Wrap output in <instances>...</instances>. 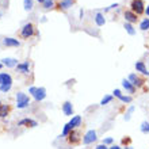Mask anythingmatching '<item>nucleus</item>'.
Masks as SVG:
<instances>
[{
    "mask_svg": "<svg viewBox=\"0 0 149 149\" xmlns=\"http://www.w3.org/2000/svg\"><path fill=\"white\" fill-rule=\"evenodd\" d=\"M129 81L132 83L134 87H142V86H144V83H145V80H144V79H141V77H138L137 74L132 73L129 76Z\"/></svg>",
    "mask_w": 149,
    "mask_h": 149,
    "instance_id": "obj_6",
    "label": "nucleus"
},
{
    "mask_svg": "<svg viewBox=\"0 0 149 149\" xmlns=\"http://www.w3.org/2000/svg\"><path fill=\"white\" fill-rule=\"evenodd\" d=\"M123 27L126 29V31L129 33L130 36H134V34H136V30H134V27L132 26V23H127V22H126V23L123 24Z\"/></svg>",
    "mask_w": 149,
    "mask_h": 149,
    "instance_id": "obj_21",
    "label": "nucleus"
},
{
    "mask_svg": "<svg viewBox=\"0 0 149 149\" xmlns=\"http://www.w3.org/2000/svg\"><path fill=\"white\" fill-rule=\"evenodd\" d=\"M111 100H113V96H110V95H107V96H104V98L102 99V102H100V104H102V106H104V104H107V103H110Z\"/></svg>",
    "mask_w": 149,
    "mask_h": 149,
    "instance_id": "obj_26",
    "label": "nucleus"
},
{
    "mask_svg": "<svg viewBox=\"0 0 149 149\" xmlns=\"http://www.w3.org/2000/svg\"><path fill=\"white\" fill-rule=\"evenodd\" d=\"M74 3V0H60L58 7L63 8V10H68L69 7H72Z\"/></svg>",
    "mask_w": 149,
    "mask_h": 149,
    "instance_id": "obj_14",
    "label": "nucleus"
},
{
    "mask_svg": "<svg viewBox=\"0 0 149 149\" xmlns=\"http://www.w3.org/2000/svg\"><path fill=\"white\" fill-rule=\"evenodd\" d=\"M10 106H7V104H0V118H6L8 115V113H10Z\"/></svg>",
    "mask_w": 149,
    "mask_h": 149,
    "instance_id": "obj_17",
    "label": "nucleus"
},
{
    "mask_svg": "<svg viewBox=\"0 0 149 149\" xmlns=\"http://www.w3.org/2000/svg\"><path fill=\"white\" fill-rule=\"evenodd\" d=\"M63 110L65 113V115H72L73 114V106H72L71 102H65L63 106Z\"/></svg>",
    "mask_w": 149,
    "mask_h": 149,
    "instance_id": "obj_16",
    "label": "nucleus"
},
{
    "mask_svg": "<svg viewBox=\"0 0 149 149\" xmlns=\"http://www.w3.org/2000/svg\"><path fill=\"white\" fill-rule=\"evenodd\" d=\"M119 99H121L122 102H125V103H130V102H132V98H130V96H123V95H122Z\"/></svg>",
    "mask_w": 149,
    "mask_h": 149,
    "instance_id": "obj_28",
    "label": "nucleus"
},
{
    "mask_svg": "<svg viewBox=\"0 0 149 149\" xmlns=\"http://www.w3.org/2000/svg\"><path fill=\"white\" fill-rule=\"evenodd\" d=\"M125 149H132V148H130V146H126V148Z\"/></svg>",
    "mask_w": 149,
    "mask_h": 149,
    "instance_id": "obj_39",
    "label": "nucleus"
},
{
    "mask_svg": "<svg viewBox=\"0 0 149 149\" xmlns=\"http://www.w3.org/2000/svg\"><path fill=\"white\" fill-rule=\"evenodd\" d=\"M115 7H118V4H117V3H115V4H113V6H110V7H109V8H115ZM109 8H107V10H109ZM107 10H106V11H107Z\"/></svg>",
    "mask_w": 149,
    "mask_h": 149,
    "instance_id": "obj_34",
    "label": "nucleus"
},
{
    "mask_svg": "<svg viewBox=\"0 0 149 149\" xmlns=\"http://www.w3.org/2000/svg\"><path fill=\"white\" fill-rule=\"evenodd\" d=\"M95 149H109V148H107V146L104 145V144H102V145H98V146H96V148H95Z\"/></svg>",
    "mask_w": 149,
    "mask_h": 149,
    "instance_id": "obj_33",
    "label": "nucleus"
},
{
    "mask_svg": "<svg viewBox=\"0 0 149 149\" xmlns=\"http://www.w3.org/2000/svg\"><path fill=\"white\" fill-rule=\"evenodd\" d=\"M80 141H81V138H80L79 130H72L71 133L68 134V142L71 145H77V144H80Z\"/></svg>",
    "mask_w": 149,
    "mask_h": 149,
    "instance_id": "obj_3",
    "label": "nucleus"
},
{
    "mask_svg": "<svg viewBox=\"0 0 149 149\" xmlns=\"http://www.w3.org/2000/svg\"><path fill=\"white\" fill-rule=\"evenodd\" d=\"M72 126L69 125V123H67V125H65V127H64V130H63V137H65V136H68V134L71 133L72 132Z\"/></svg>",
    "mask_w": 149,
    "mask_h": 149,
    "instance_id": "obj_24",
    "label": "nucleus"
},
{
    "mask_svg": "<svg viewBox=\"0 0 149 149\" xmlns=\"http://www.w3.org/2000/svg\"><path fill=\"white\" fill-rule=\"evenodd\" d=\"M95 22H96L98 26H103V24L106 23V19H104V16H103L100 12H98V14L95 15Z\"/></svg>",
    "mask_w": 149,
    "mask_h": 149,
    "instance_id": "obj_18",
    "label": "nucleus"
},
{
    "mask_svg": "<svg viewBox=\"0 0 149 149\" xmlns=\"http://www.w3.org/2000/svg\"><path fill=\"white\" fill-rule=\"evenodd\" d=\"M3 43L6 45V46H19L20 45V42L15 38H4Z\"/></svg>",
    "mask_w": 149,
    "mask_h": 149,
    "instance_id": "obj_13",
    "label": "nucleus"
},
{
    "mask_svg": "<svg viewBox=\"0 0 149 149\" xmlns=\"http://www.w3.org/2000/svg\"><path fill=\"white\" fill-rule=\"evenodd\" d=\"M4 84H12V77L8 73H0V86Z\"/></svg>",
    "mask_w": 149,
    "mask_h": 149,
    "instance_id": "obj_10",
    "label": "nucleus"
},
{
    "mask_svg": "<svg viewBox=\"0 0 149 149\" xmlns=\"http://www.w3.org/2000/svg\"><path fill=\"white\" fill-rule=\"evenodd\" d=\"M34 98H36L37 102H39V100H43V99L46 98V90L43 88V87H41V88H37V91L34 92V95H33Z\"/></svg>",
    "mask_w": 149,
    "mask_h": 149,
    "instance_id": "obj_7",
    "label": "nucleus"
},
{
    "mask_svg": "<svg viewBox=\"0 0 149 149\" xmlns=\"http://www.w3.org/2000/svg\"><path fill=\"white\" fill-rule=\"evenodd\" d=\"M34 34V26L33 23H26L22 27V31H20V36L23 37V38H29V37H31Z\"/></svg>",
    "mask_w": 149,
    "mask_h": 149,
    "instance_id": "obj_5",
    "label": "nucleus"
},
{
    "mask_svg": "<svg viewBox=\"0 0 149 149\" xmlns=\"http://www.w3.org/2000/svg\"><path fill=\"white\" fill-rule=\"evenodd\" d=\"M83 15H84V11H83V10H80V18H81V19H83Z\"/></svg>",
    "mask_w": 149,
    "mask_h": 149,
    "instance_id": "obj_36",
    "label": "nucleus"
},
{
    "mask_svg": "<svg viewBox=\"0 0 149 149\" xmlns=\"http://www.w3.org/2000/svg\"><path fill=\"white\" fill-rule=\"evenodd\" d=\"M94 141H96V132H95V130L87 132L86 136L83 137V144H84V145H90V144H92Z\"/></svg>",
    "mask_w": 149,
    "mask_h": 149,
    "instance_id": "obj_4",
    "label": "nucleus"
},
{
    "mask_svg": "<svg viewBox=\"0 0 149 149\" xmlns=\"http://www.w3.org/2000/svg\"><path fill=\"white\" fill-rule=\"evenodd\" d=\"M37 125H38V123H37V121H34V119H30V118H24V119H22V121H19V126H27V127H36Z\"/></svg>",
    "mask_w": 149,
    "mask_h": 149,
    "instance_id": "obj_9",
    "label": "nucleus"
},
{
    "mask_svg": "<svg viewBox=\"0 0 149 149\" xmlns=\"http://www.w3.org/2000/svg\"><path fill=\"white\" fill-rule=\"evenodd\" d=\"M43 7H45V8L53 7V1H45V3H43Z\"/></svg>",
    "mask_w": 149,
    "mask_h": 149,
    "instance_id": "obj_30",
    "label": "nucleus"
},
{
    "mask_svg": "<svg viewBox=\"0 0 149 149\" xmlns=\"http://www.w3.org/2000/svg\"><path fill=\"white\" fill-rule=\"evenodd\" d=\"M113 138L111 137H109V138H104V140H103V144H104V145H109V144H113Z\"/></svg>",
    "mask_w": 149,
    "mask_h": 149,
    "instance_id": "obj_29",
    "label": "nucleus"
},
{
    "mask_svg": "<svg viewBox=\"0 0 149 149\" xmlns=\"http://www.w3.org/2000/svg\"><path fill=\"white\" fill-rule=\"evenodd\" d=\"M113 94H114V96H117V98H121L122 96V94H121V91L119 90H114Z\"/></svg>",
    "mask_w": 149,
    "mask_h": 149,
    "instance_id": "obj_31",
    "label": "nucleus"
},
{
    "mask_svg": "<svg viewBox=\"0 0 149 149\" xmlns=\"http://www.w3.org/2000/svg\"><path fill=\"white\" fill-rule=\"evenodd\" d=\"M68 123L72 126V129H74V127L80 126V123H81V117H80V115H74V117L72 118V119L68 122Z\"/></svg>",
    "mask_w": 149,
    "mask_h": 149,
    "instance_id": "obj_15",
    "label": "nucleus"
},
{
    "mask_svg": "<svg viewBox=\"0 0 149 149\" xmlns=\"http://www.w3.org/2000/svg\"><path fill=\"white\" fill-rule=\"evenodd\" d=\"M11 86L12 84H4V86H0V91H1V92H8V91L11 90Z\"/></svg>",
    "mask_w": 149,
    "mask_h": 149,
    "instance_id": "obj_27",
    "label": "nucleus"
},
{
    "mask_svg": "<svg viewBox=\"0 0 149 149\" xmlns=\"http://www.w3.org/2000/svg\"><path fill=\"white\" fill-rule=\"evenodd\" d=\"M16 64H18V61H16L15 58H4L3 60V65H6V67H8V68L15 67Z\"/></svg>",
    "mask_w": 149,
    "mask_h": 149,
    "instance_id": "obj_19",
    "label": "nucleus"
},
{
    "mask_svg": "<svg viewBox=\"0 0 149 149\" xmlns=\"http://www.w3.org/2000/svg\"><path fill=\"white\" fill-rule=\"evenodd\" d=\"M45 1H53V0H45Z\"/></svg>",
    "mask_w": 149,
    "mask_h": 149,
    "instance_id": "obj_40",
    "label": "nucleus"
},
{
    "mask_svg": "<svg viewBox=\"0 0 149 149\" xmlns=\"http://www.w3.org/2000/svg\"><path fill=\"white\" fill-rule=\"evenodd\" d=\"M36 91H37V87H30V90H29V92H30L31 95H34V92H36Z\"/></svg>",
    "mask_w": 149,
    "mask_h": 149,
    "instance_id": "obj_32",
    "label": "nucleus"
},
{
    "mask_svg": "<svg viewBox=\"0 0 149 149\" xmlns=\"http://www.w3.org/2000/svg\"><path fill=\"white\" fill-rule=\"evenodd\" d=\"M141 132H142V133H149V122H142V123H141Z\"/></svg>",
    "mask_w": 149,
    "mask_h": 149,
    "instance_id": "obj_25",
    "label": "nucleus"
},
{
    "mask_svg": "<svg viewBox=\"0 0 149 149\" xmlns=\"http://www.w3.org/2000/svg\"><path fill=\"white\" fill-rule=\"evenodd\" d=\"M122 86H123V88H125L129 94H134V92H136V87H134L133 84L129 81V80H126V79L122 81Z\"/></svg>",
    "mask_w": 149,
    "mask_h": 149,
    "instance_id": "obj_12",
    "label": "nucleus"
},
{
    "mask_svg": "<svg viewBox=\"0 0 149 149\" xmlns=\"http://www.w3.org/2000/svg\"><path fill=\"white\" fill-rule=\"evenodd\" d=\"M18 71L22 72V73H27L29 72V61H26V63L23 64H18Z\"/></svg>",
    "mask_w": 149,
    "mask_h": 149,
    "instance_id": "obj_20",
    "label": "nucleus"
},
{
    "mask_svg": "<svg viewBox=\"0 0 149 149\" xmlns=\"http://www.w3.org/2000/svg\"><path fill=\"white\" fill-rule=\"evenodd\" d=\"M30 104V99L26 94L23 92H18L16 94V106L18 109H24V107H27Z\"/></svg>",
    "mask_w": 149,
    "mask_h": 149,
    "instance_id": "obj_1",
    "label": "nucleus"
},
{
    "mask_svg": "<svg viewBox=\"0 0 149 149\" xmlns=\"http://www.w3.org/2000/svg\"><path fill=\"white\" fill-rule=\"evenodd\" d=\"M110 149H122V148H121V146H117V145H114V146H111Z\"/></svg>",
    "mask_w": 149,
    "mask_h": 149,
    "instance_id": "obj_35",
    "label": "nucleus"
},
{
    "mask_svg": "<svg viewBox=\"0 0 149 149\" xmlns=\"http://www.w3.org/2000/svg\"><path fill=\"white\" fill-rule=\"evenodd\" d=\"M23 4L26 11H31L33 10V0H23Z\"/></svg>",
    "mask_w": 149,
    "mask_h": 149,
    "instance_id": "obj_23",
    "label": "nucleus"
},
{
    "mask_svg": "<svg viewBox=\"0 0 149 149\" xmlns=\"http://www.w3.org/2000/svg\"><path fill=\"white\" fill-rule=\"evenodd\" d=\"M145 12H146V15H148V16H149V6H148V7H146V10H145Z\"/></svg>",
    "mask_w": 149,
    "mask_h": 149,
    "instance_id": "obj_37",
    "label": "nucleus"
},
{
    "mask_svg": "<svg viewBox=\"0 0 149 149\" xmlns=\"http://www.w3.org/2000/svg\"><path fill=\"white\" fill-rule=\"evenodd\" d=\"M130 7H132V11H133L136 15H141L142 12L145 11V8H144V1H142V0H132Z\"/></svg>",
    "mask_w": 149,
    "mask_h": 149,
    "instance_id": "obj_2",
    "label": "nucleus"
},
{
    "mask_svg": "<svg viewBox=\"0 0 149 149\" xmlns=\"http://www.w3.org/2000/svg\"><path fill=\"white\" fill-rule=\"evenodd\" d=\"M140 29H141L142 31H145V30H148V29H149V19H148V18H146V19H144L141 23H140Z\"/></svg>",
    "mask_w": 149,
    "mask_h": 149,
    "instance_id": "obj_22",
    "label": "nucleus"
},
{
    "mask_svg": "<svg viewBox=\"0 0 149 149\" xmlns=\"http://www.w3.org/2000/svg\"><path fill=\"white\" fill-rule=\"evenodd\" d=\"M39 3H45V0H38Z\"/></svg>",
    "mask_w": 149,
    "mask_h": 149,
    "instance_id": "obj_38",
    "label": "nucleus"
},
{
    "mask_svg": "<svg viewBox=\"0 0 149 149\" xmlns=\"http://www.w3.org/2000/svg\"><path fill=\"white\" fill-rule=\"evenodd\" d=\"M136 69H137V72H141L142 74H145V76H149L148 69H146L145 64L142 63V61H137V63H136Z\"/></svg>",
    "mask_w": 149,
    "mask_h": 149,
    "instance_id": "obj_11",
    "label": "nucleus"
},
{
    "mask_svg": "<svg viewBox=\"0 0 149 149\" xmlns=\"http://www.w3.org/2000/svg\"><path fill=\"white\" fill-rule=\"evenodd\" d=\"M1 67H3V64H1V63H0V68H1Z\"/></svg>",
    "mask_w": 149,
    "mask_h": 149,
    "instance_id": "obj_41",
    "label": "nucleus"
},
{
    "mask_svg": "<svg viewBox=\"0 0 149 149\" xmlns=\"http://www.w3.org/2000/svg\"><path fill=\"white\" fill-rule=\"evenodd\" d=\"M125 19L127 23H136L138 20V15H136L133 11H126L125 12Z\"/></svg>",
    "mask_w": 149,
    "mask_h": 149,
    "instance_id": "obj_8",
    "label": "nucleus"
}]
</instances>
